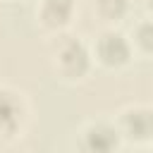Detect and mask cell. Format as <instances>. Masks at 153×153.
<instances>
[{
  "instance_id": "obj_5",
  "label": "cell",
  "mask_w": 153,
  "mask_h": 153,
  "mask_svg": "<svg viewBox=\"0 0 153 153\" xmlns=\"http://www.w3.org/2000/svg\"><path fill=\"white\" fill-rule=\"evenodd\" d=\"M29 122V105L24 96L10 86H0V141H14L22 136Z\"/></svg>"
},
{
  "instance_id": "obj_9",
  "label": "cell",
  "mask_w": 153,
  "mask_h": 153,
  "mask_svg": "<svg viewBox=\"0 0 153 153\" xmlns=\"http://www.w3.org/2000/svg\"><path fill=\"white\" fill-rule=\"evenodd\" d=\"M131 153H151V148H148V146H134Z\"/></svg>"
},
{
  "instance_id": "obj_4",
  "label": "cell",
  "mask_w": 153,
  "mask_h": 153,
  "mask_svg": "<svg viewBox=\"0 0 153 153\" xmlns=\"http://www.w3.org/2000/svg\"><path fill=\"white\" fill-rule=\"evenodd\" d=\"M122 141L131 143V146H148L151 136H153V110L143 103H134L127 105L117 112V117L112 120Z\"/></svg>"
},
{
  "instance_id": "obj_8",
  "label": "cell",
  "mask_w": 153,
  "mask_h": 153,
  "mask_svg": "<svg viewBox=\"0 0 153 153\" xmlns=\"http://www.w3.org/2000/svg\"><path fill=\"white\" fill-rule=\"evenodd\" d=\"M131 48H134V55L148 60L151 57V50H153V26H151V17L148 14H141L134 19L129 33H127Z\"/></svg>"
},
{
  "instance_id": "obj_1",
  "label": "cell",
  "mask_w": 153,
  "mask_h": 153,
  "mask_svg": "<svg viewBox=\"0 0 153 153\" xmlns=\"http://www.w3.org/2000/svg\"><path fill=\"white\" fill-rule=\"evenodd\" d=\"M50 62H53V72L65 81H84L96 67L88 43L81 36H72V33L57 38L50 53Z\"/></svg>"
},
{
  "instance_id": "obj_7",
  "label": "cell",
  "mask_w": 153,
  "mask_h": 153,
  "mask_svg": "<svg viewBox=\"0 0 153 153\" xmlns=\"http://www.w3.org/2000/svg\"><path fill=\"white\" fill-rule=\"evenodd\" d=\"M131 0H91V12L105 29H117L131 17Z\"/></svg>"
},
{
  "instance_id": "obj_2",
  "label": "cell",
  "mask_w": 153,
  "mask_h": 153,
  "mask_svg": "<svg viewBox=\"0 0 153 153\" xmlns=\"http://www.w3.org/2000/svg\"><path fill=\"white\" fill-rule=\"evenodd\" d=\"M88 48L93 55V65H100L103 69H110V72L127 69L136 57L127 38V31L122 29H103L93 38V43H88Z\"/></svg>"
},
{
  "instance_id": "obj_6",
  "label": "cell",
  "mask_w": 153,
  "mask_h": 153,
  "mask_svg": "<svg viewBox=\"0 0 153 153\" xmlns=\"http://www.w3.org/2000/svg\"><path fill=\"white\" fill-rule=\"evenodd\" d=\"M74 17H76V0H38L36 2V19L41 29L50 33L67 31Z\"/></svg>"
},
{
  "instance_id": "obj_3",
  "label": "cell",
  "mask_w": 153,
  "mask_h": 153,
  "mask_svg": "<svg viewBox=\"0 0 153 153\" xmlns=\"http://www.w3.org/2000/svg\"><path fill=\"white\" fill-rule=\"evenodd\" d=\"M122 136L112 120H88L74 134V153H120Z\"/></svg>"
}]
</instances>
